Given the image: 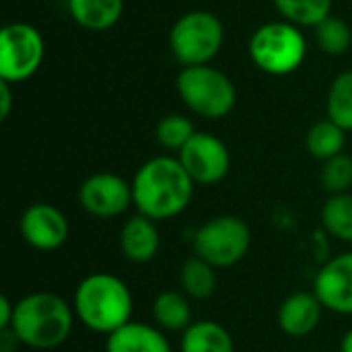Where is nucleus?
I'll use <instances>...</instances> for the list:
<instances>
[{
  "label": "nucleus",
  "mask_w": 352,
  "mask_h": 352,
  "mask_svg": "<svg viewBox=\"0 0 352 352\" xmlns=\"http://www.w3.org/2000/svg\"><path fill=\"white\" fill-rule=\"evenodd\" d=\"M194 186L177 157H153L132 177L134 208L155 223L171 221L190 206Z\"/></svg>",
  "instance_id": "1"
},
{
  "label": "nucleus",
  "mask_w": 352,
  "mask_h": 352,
  "mask_svg": "<svg viewBox=\"0 0 352 352\" xmlns=\"http://www.w3.org/2000/svg\"><path fill=\"white\" fill-rule=\"evenodd\" d=\"M72 309L87 330L109 336L132 322L134 297L120 276L111 272H93L76 285Z\"/></svg>",
  "instance_id": "2"
},
{
  "label": "nucleus",
  "mask_w": 352,
  "mask_h": 352,
  "mask_svg": "<svg viewBox=\"0 0 352 352\" xmlns=\"http://www.w3.org/2000/svg\"><path fill=\"white\" fill-rule=\"evenodd\" d=\"M74 322L72 303L56 293L37 291L16 301L10 330L27 349L54 351L70 338Z\"/></svg>",
  "instance_id": "3"
},
{
  "label": "nucleus",
  "mask_w": 352,
  "mask_h": 352,
  "mask_svg": "<svg viewBox=\"0 0 352 352\" xmlns=\"http://www.w3.org/2000/svg\"><path fill=\"white\" fill-rule=\"evenodd\" d=\"M252 62L266 74L285 76L295 72L307 54V41L301 29L289 21H270L260 25L248 43Z\"/></svg>",
  "instance_id": "4"
},
{
  "label": "nucleus",
  "mask_w": 352,
  "mask_h": 352,
  "mask_svg": "<svg viewBox=\"0 0 352 352\" xmlns=\"http://www.w3.org/2000/svg\"><path fill=\"white\" fill-rule=\"evenodd\" d=\"M175 89L184 105L206 120L229 116L237 101V91L231 78L210 64L182 68Z\"/></svg>",
  "instance_id": "5"
},
{
  "label": "nucleus",
  "mask_w": 352,
  "mask_h": 352,
  "mask_svg": "<svg viewBox=\"0 0 352 352\" xmlns=\"http://www.w3.org/2000/svg\"><path fill=\"white\" fill-rule=\"evenodd\" d=\"M225 29L210 10H190L182 14L169 31V50L173 58L188 66L210 64L223 47Z\"/></svg>",
  "instance_id": "6"
},
{
  "label": "nucleus",
  "mask_w": 352,
  "mask_h": 352,
  "mask_svg": "<svg viewBox=\"0 0 352 352\" xmlns=\"http://www.w3.org/2000/svg\"><path fill=\"white\" fill-rule=\"evenodd\" d=\"M250 245L252 229L235 214H221L204 221L192 237L194 256L206 260L217 270L239 264L248 256Z\"/></svg>",
  "instance_id": "7"
},
{
  "label": "nucleus",
  "mask_w": 352,
  "mask_h": 352,
  "mask_svg": "<svg viewBox=\"0 0 352 352\" xmlns=\"http://www.w3.org/2000/svg\"><path fill=\"white\" fill-rule=\"evenodd\" d=\"M43 37L29 23H8L0 31V80L10 85L31 78L43 62Z\"/></svg>",
  "instance_id": "8"
},
{
  "label": "nucleus",
  "mask_w": 352,
  "mask_h": 352,
  "mask_svg": "<svg viewBox=\"0 0 352 352\" xmlns=\"http://www.w3.org/2000/svg\"><path fill=\"white\" fill-rule=\"evenodd\" d=\"M177 159L198 186H214L223 182L231 169V153L227 144L208 132H196L177 153Z\"/></svg>",
  "instance_id": "9"
},
{
  "label": "nucleus",
  "mask_w": 352,
  "mask_h": 352,
  "mask_svg": "<svg viewBox=\"0 0 352 352\" xmlns=\"http://www.w3.org/2000/svg\"><path fill=\"white\" fill-rule=\"evenodd\" d=\"M78 206L95 219L122 217L132 204V184L111 171H99L89 175L78 188Z\"/></svg>",
  "instance_id": "10"
},
{
  "label": "nucleus",
  "mask_w": 352,
  "mask_h": 352,
  "mask_svg": "<svg viewBox=\"0 0 352 352\" xmlns=\"http://www.w3.org/2000/svg\"><path fill=\"white\" fill-rule=\"evenodd\" d=\"M19 231L25 243L33 250L56 252L68 241L70 225L66 214L58 206L47 202H35L23 210Z\"/></svg>",
  "instance_id": "11"
},
{
  "label": "nucleus",
  "mask_w": 352,
  "mask_h": 352,
  "mask_svg": "<svg viewBox=\"0 0 352 352\" xmlns=\"http://www.w3.org/2000/svg\"><path fill=\"white\" fill-rule=\"evenodd\" d=\"M314 293L324 309L352 316V252H342L320 266L314 278Z\"/></svg>",
  "instance_id": "12"
},
{
  "label": "nucleus",
  "mask_w": 352,
  "mask_h": 352,
  "mask_svg": "<svg viewBox=\"0 0 352 352\" xmlns=\"http://www.w3.org/2000/svg\"><path fill=\"white\" fill-rule=\"evenodd\" d=\"M324 305L314 291H297L289 295L278 307V326L291 338L309 336L322 322Z\"/></svg>",
  "instance_id": "13"
},
{
  "label": "nucleus",
  "mask_w": 352,
  "mask_h": 352,
  "mask_svg": "<svg viewBox=\"0 0 352 352\" xmlns=\"http://www.w3.org/2000/svg\"><path fill=\"white\" fill-rule=\"evenodd\" d=\"M161 248V237L157 223L144 214L130 217L120 229V250L128 262L146 264L151 262Z\"/></svg>",
  "instance_id": "14"
},
{
  "label": "nucleus",
  "mask_w": 352,
  "mask_h": 352,
  "mask_svg": "<svg viewBox=\"0 0 352 352\" xmlns=\"http://www.w3.org/2000/svg\"><path fill=\"white\" fill-rule=\"evenodd\" d=\"M105 352H171V344L161 328L132 320L105 336Z\"/></svg>",
  "instance_id": "15"
},
{
  "label": "nucleus",
  "mask_w": 352,
  "mask_h": 352,
  "mask_svg": "<svg viewBox=\"0 0 352 352\" xmlns=\"http://www.w3.org/2000/svg\"><path fill=\"white\" fill-rule=\"evenodd\" d=\"M182 352H235L233 336L214 320L192 322L179 338Z\"/></svg>",
  "instance_id": "16"
},
{
  "label": "nucleus",
  "mask_w": 352,
  "mask_h": 352,
  "mask_svg": "<svg viewBox=\"0 0 352 352\" xmlns=\"http://www.w3.org/2000/svg\"><path fill=\"white\" fill-rule=\"evenodd\" d=\"M70 16L87 31L111 29L124 10V0H68Z\"/></svg>",
  "instance_id": "17"
},
{
  "label": "nucleus",
  "mask_w": 352,
  "mask_h": 352,
  "mask_svg": "<svg viewBox=\"0 0 352 352\" xmlns=\"http://www.w3.org/2000/svg\"><path fill=\"white\" fill-rule=\"evenodd\" d=\"M155 326L163 332H184L192 324V305L182 291H163L151 307Z\"/></svg>",
  "instance_id": "18"
},
{
  "label": "nucleus",
  "mask_w": 352,
  "mask_h": 352,
  "mask_svg": "<svg viewBox=\"0 0 352 352\" xmlns=\"http://www.w3.org/2000/svg\"><path fill=\"white\" fill-rule=\"evenodd\" d=\"M179 287L188 299L204 301L214 295L217 268L198 256H190L179 268Z\"/></svg>",
  "instance_id": "19"
},
{
  "label": "nucleus",
  "mask_w": 352,
  "mask_h": 352,
  "mask_svg": "<svg viewBox=\"0 0 352 352\" xmlns=\"http://www.w3.org/2000/svg\"><path fill=\"white\" fill-rule=\"evenodd\" d=\"M344 144H346V132L328 118L316 122L305 136L307 153L320 161H328L336 155H342Z\"/></svg>",
  "instance_id": "20"
},
{
  "label": "nucleus",
  "mask_w": 352,
  "mask_h": 352,
  "mask_svg": "<svg viewBox=\"0 0 352 352\" xmlns=\"http://www.w3.org/2000/svg\"><path fill=\"white\" fill-rule=\"evenodd\" d=\"M322 227L338 241L352 243V192L328 196L322 206Z\"/></svg>",
  "instance_id": "21"
},
{
  "label": "nucleus",
  "mask_w": 352,
  "mask_h": 352,
  "mask_svg": "<svg viewBox=\"0 0 352 352\" xmlns=\"http://www.w3.org/2000/svg\"><path fill=\"white\" fill-rule=\"evenodd\" d=\"M285 21L297 27H318L332 14V0H272Z\"/></svg>",
  "instance_id": "22"
},
{
  "label": "nucleus",
  "mask_w": 352,
  "mask_h": 352,
  "mask_svg": "<svg viewBox=\"0 0 352 352\" xmlns=\"http://www.w3.org/2000/svg\"><path fill=\"white\" fill-rule=\"evenodd\" d=\"M326 111L328 120L338 124L344 132H352V70L340 72L332 80Z\"/></svg>",
  "instance_id": "23"
},
{
  "label": "nucleus",
  "mask_w": 352,
  "mask_h": 352,
  "mask_svg": "<svg viewBox=\"0 0 352 352\" xmlns=\"http://www.w3.org/2000/svg\"><path fill=\"white\" fill-rule=\"evenodd\" d=\"M194 134H196L194 124L182 113H169V116L161 118L157 124V130H155L157 142L165 151H177V153L190 142V138Z\"/></svg>",
  "instance_id": "24"
},
{
  "label": "nucleus",
  "mask_w": 352,
  "mask_h": 352,
  "mask_svg": "<svg viewBox=\"0 0 352 352\" xmlns=\"http://www.w3.org/2000/svg\"><path fill=\"white\" fill-rule=\"evenodd\" d=\"M351 27L334 14H330L316 27V41L324 54H330V56L344 54L351 47Z\"/></svg>",
  "instance_id": "25"
},
{
  "label": "nucleus",
  "mask_w": 352,
  "mask_h": 352,
  "mask_svg": "<svg viewBox=\"0 0 352 352\" xmlns=\"http://www.w3.org/2000/svg\"><path fill=\"white\" fill-rule=\"evenodd\" d=\"M322 186L330 196L346 194L352 188V157L351 155H336L324 161L322 167Z\"/></svg>",
  "instance_id": "26"
},
{
  "label": "nucleus",
  "mask_w": 352,
  "mask_h": 352,
  "mask_svg": "<svg viewBox=\"0 0 352 352\" xmlns=\"http://www.w3.org/2000/svg\"><path fill=\"white\" fill-rule=\"evenodd\" d=\"M14 305H16V301H10L6 295L0 297V330L10 328L12 318H14Z\"/></svg>",
  "instance_id": "27"
},
{
  "label": "nucleus",
  "mask_w": 352,
  "mask_h": 352,
  "mask_svg": "<svg viewBox=\"0 0 352 352\" xmlns=\"http://www.w3.org/2000/svg\"><path fill=\"white\" fill-rule=\"evenodd\" d=\"M12 107V93H10V82L0 80V120H6L10 116Z\"/></svg>",
  "instance_id": "28"
},
{
  "label": "nucleus",
  "mask_w": 352,
  "mask_h": 352,
  "mask_svg": "<svg viewBox=\"0 0 352 352\" xmlns=\"http://www.w3.org/2000/svg\"><path fill=\"white\" fill-rule=\"evenodd\" d=\"M19 338L14 336V332L10 328L0 330V352H14L19 346Z\"/></svg>",
  "instance_id": "29"
},
{
  "label": "nucleus",
  "mask_w": 352,
  "mask_h": 352,
  "mask_svg": "<svg viewBox=\"0 0 352 352\" xmlns=\"http://www.w3.org/2000/svg\"><path fill=\"white\" fill-rule=\"evenodd\" d=\"M340 352H352V328L342 336V342H340Z\"/></svg>",
  "instance_id": "30"
}]
</instances>
